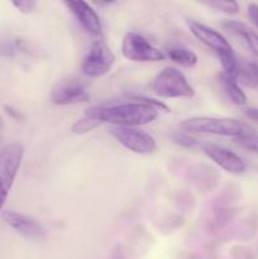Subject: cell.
<instances>
[{
    "label": "cell",
    "instance_id": "1",
    "mask_svg": "<svg viewBox=\"0 0 258 259\" xmlns=\"http://www.w3.org/2000/svg\"><path fill=\"white\" fill-rule=\"evenodd\" d=\"M89 110L101 121V124L109 123L113 126L138 128L158 118V110L141 101L94 106Z\"/></svg>",
    "mask_w": 258,
    "mask_h": 259
},
{
    "label": "cell",
    "instance_id": "2",
    "mask_svg": "<svg viewBox=\"0 0 258 259\" xmlns=\"http://www.w3.org/2000/svg\"><path fill=\"white\" fill-rule=\"evenodd\" d=\"M245 125L247 124L234 118L192 116V118L182 120L180 128L189 134H212V136L235 138L244 131Z\"/></svg>",
    "mask_w": 258,
    "mask_h": 259
},
{
    "label": "cell",
    "instance_id": "3",
    "mask_svg": "<svg viewBox=\"0 0 258 259\" xmlns=\"http://www.w3.org/2000/svg\"><path fill=\"white\" fill-rule=\"evenodd\" d=\"M152 90L163 99H189L195 95V89L190 85L184 73L176 67H164L152 82Z\"/></svg>",
    "mask_w": 258,
    "mask_h": 259
},
{
    "label": "cell",
    "instance_id": "4",
    "mask_svg": "<svg viewBox=\"0 0 258 259\" xmlns=\"http://www.w3.org/2000/svg\"><path fill=\"white\" fill-rule=\"evenodd\" d=\"M23 156L24 148L19 143H9L0 149V211L14 184Z\"/></svg>",
    "mask_w": 258,
    "mask_h": 259
},
{
    "label": "cell",
    "instance_id": "5",
    "mask_svg": "<svg viewBox=\"0 0 258 259\" xmlns=\"http://www.w3.org/2000/svg\"><path fill=\"white\" fill-rule=\"evenodd\" d=\"M121 53L126 60L136 62H158L166 58L162 51L154 47L146 37L136 32H129L124 35Z\"/></svg>",
    "mask_w": 258,
    "mask_h": 259
},
{
    "label": "cell",
    "instance_id": "6",
    "mask_svg": "<svg viewBox=\"0 0 258 259\" xmlns=\"http://www.w3.org/2000/svg\"><path fill=\"white\" fill-rule=\"evenodd\" d=\"M110 134L119 142V144L141 156H148L156 152V139L147 132L131 126H111Z\"/></svg>",
    "mask_w": 258,
    "mask_h": 259
},
{
    "label": "cell",
    "instance_id": "7",
    "mask_svg": "<svg viewBox=\"0 0 258 259\" xmlns=\"http://www.w3.org/2000/svg\"><path fill=\"white\" fill-rule=\"evenodd\" d=\"M115 62V56L103 42L96 40L81 62V71L89 77H101L106 75Z\"/></svg>",
    "mask_w": 258,
    "mask_h": 259
},
{
    "label": "cell",
    "instance_id": "8",
    "mask_svg": "<svg viewBox=\"0 0 258 259\" xmlns=\"http://www.w3.org/2000/svg\"><path fill=\"white\" fill-rule=\"evenodd\" d=\"M187 27H189L190 32L192 33V35L196 39L204 43L206 47L211 48L219 58L223 57V56L233 55L234 53L233 52V47L228 42L227 38L220 32L215 30L214 28L207 27V25L196 22V20H189Z\"/></svg>",
    "mask_w": 258,
    "mask_h": 259
},
{
    "label": "cell",
    "instance_id": "9",
    "mask_svg": "<svg viewBox=\"0 0 258 259\" xmlns=\"http://www.w3.org/2000/svg\"><path fill=\"white\" fill-rule=\"evenodd\" d=\"M90 99V93L82 82L76 80L63 81L58 83L51 93V101L55 105H73L86 103Z\"/></svg>",
    "mask_w": 258,
    "mask_h": 259
},
{
    "label": "cell",
    "instance_id": "10",
    "mask_svg": "<svg viewBox=\"0 0 258 259\" xmlns=\"http://www.w3.org/2000/svg\"><path fill=\"white\" fill-rule=\"evenodd\" d=\"M202 151H204V153L206 154L212 162H215L220 168L229 172V174L242 175L244 174L245 169H247L244 161H243L237 153H234V152L230 151V149L225 148V147L206 143L202 144Z\"/></svg>",
    "mask_w": 258,
    "mask_h": 259
},
{
    "label": "cell",
    "instance_id": "11",
    "mask_svg": "<svg viewBox=\"0 0 258 259\" xmlns=\"http://www.w3.org/2000/svg\"><path fill=\"white\" fill-rule=\"evenodd\" d=\"M3 220L14 229L18 234L30 240H40L45 238L46 233L42 225L28 215L22 214L18 211H7L3 212Z\"/></svg>",
    "mask_w": 258,
    "mask_h": 259
},
{
    "label": "cell",
    "instance_id": "12",
    "mask_svg": "<svg viewBox=\"0 0 258 259\" xmlns=\"http://www.w3.org/2000/svg\"><path fill=\"white\" fill-rule=\"evenodd\" d=\"M66 7L70 9L81 27L94 37L103 34V25L96 10L89 3L85 2H65Z\"/></svg>",
    "mask_w": 258,
    "mask_h": 259
},
{
    "label": "cell",
    "instance_id": "13",
    "mask_svg": "<svg viewBox=\"0 0 258 259\" xmlns=\"http://www.w3.org/2000/svg\"><path fill=\"white\" fill-rule=\"evenodd\" d=\"M223 27L227 30L232 32L233 34L238 35L239 38H242L244 40V43L247 45V47L249 48L250 52L258 58V34L253 30H250L243 23L237 22V20H227V22L223 24Z\"/></svg>",
    "mask_w": 258,
    "mask_h": 259
},
{
    "label": "cell",
    "instance_id": "14",
    "mask_svg": "<svg viewBox=\"0 0 258 259\" xmlns=\"http://www.w3.org/2000/svg\"><path fill=\"white\" fill-rule=\"evenodd\" d=\"M222 82L224 86V90L227 93L228 98L232 100L233 104L235 105H245L247 104V95L244 94V91L242 90L240 85L238 83V81L235 80V77L230 73H222Z\"/></svg>",
    "mask_w": 258,
    "mask_h": 259
},
{
    "label": "cell",
    "instance_id": "15",
    "mask_svg": "<svg viewBox=\"0 0 258 259\" xmlns=\"http://www.w3.org/2000/svg\"><path fill=\"white\" fill-rule=\"evenodd\" d=\"M233 76L239 85H244L249 89L258 88V72L254 63H238Z\"/></svg>",
    "mask_w": 258,
    "mask_h": 259
},
{
    "label": "cell",
    "instance_id": "16",
    "mask_svg": "<svg viewBox=\"0 0 258 259\" xmlns=\"http://www.w3.org/2000/svg\"><path fill=\"white\" fill-rule=\"evenodd\" d=\"M167 57L181 67H194L197 63V55L186 47H171L167 51Z\"/></svg>",
    "mask_w": 258,
    "mask_h": 259
},
{
    "label": "cell",
    "instance_id": "17",
    "mask_svg": "<svg viewBox=\"0 0 258 259\" xmlns=\"http://www.w3.org/2000/svg\"><path fill=\"white\" fill-rule=\"evenodd\" d=\"M234 142L245 151L258 153V133H255L253 129L245 125L244 131L234 138Z\"/></svg>",
    "mask_w": 258,
    "mask_h": 259
},
{
    "label": "cell",
    "instance_id": "18",
    "mask_svg": "<svg viewBox=\"0 0 258 259\" xmlns=\"http://www.w3.org/2000/svg\"><path fill=\"white\" fill-rule=\"evenodd\" d=\"M99 125H101V121L90 110H88L82 118L78 119L72 124L71 132L75 134H86L98 128Z\"/></svg>",
    "mask_w": 258,
    "mask_h": 259
},
{
    "label": "cell",
    "instance_id": "19",
    "mask_svg": "<svg viewBox=\"0 0 258 259\" xmlns=\"http://www.w3.org/2000/svg\"><path fill=\"white\" fill-rule=\"evenodd\" d=\"M206 7L212 8V9L218 10V12L227 13V14H237L239 13V4L237 2H207L204 3Z\"/></svg>",
    "mask_w": 258,
    "mask_h": 259
},
{
    "label": "cell",
    "instance_id": "20",
    "mask_svg": "<svg viewBox=\"0 0 258 259\" xmlns=\"http://www.w3.org/2000/svg\"><path fill=\"white\" fill-rule=\"evenodd\" d=\"M172 139H174V142L176 144L186 147V148H192V147L199 144V142H197L194 137H191V134L186 133V132H176V133L172 136Z\"/></svg>",
    "mask_w": 258,
    "mask_h": 259
},
{
    "label": "cell",
    "instance_id": "21",
    "mask_svg": "<svg viewBox=\"0 0 258 259\" xmlns=\"http://www.w3.org/2000/svg\"><path fill=\"white\" fill-rule=\"evenodd\" d=\"M132 100L133 101H141V103L148 104L152 108H154L158 111H164V113H169V108L162 101L157 100V99L148 98V96H132Z\"/></svg>",
    "mask_w": 258,
    "mask_h": 259
},
{
    "label": "cell",
    "instance_id": "22",
    "mask_svg": "<svg viewBox=\"0 0 258 259\" xmlns=\"http://www.w3.org/2000/svg\"><path fill=\"white\" fill-rule=\"evenodd\" d=\"M12 4L13 7H15L20 13H24V14L32 13L37 7V3L33 0H19V2H13Z\"/></svg>",
    "mask_w": 258,
    "mask_h": 259
},
{
    "label": "cell",
    "instance_id": "23",
    "mask_svg": "<svg viewBox=\"0 0 258 259\" xmlns=\"http://www.w3.org/2000/svg\"><path fill=\"white\" fill-rule=\"evenodd\" d=\"M247 14L250 22L258 28V4H255V3H250V4H248Z\"/></svg>",
    "mask_w": 258,
    "mask_h": 259
},
{
    "label": "cell",
    "instance_id": "24",
    "mask_svg": "<svg viewBox=\"0 0 258 259\" xmlns=\"http://www.w3.org/2000/svg\"><path fill=\"white\" fill-rule=\"evenodd\" d=\"M245 115H247V118H249L250 120L257 121L258 123V108H248L247 110H245Z\"/></svg>",
    "mask_w": 258,
    "mask_h": 259
},
{
    "label": "cell",
    "instance_id": "25",
    "mask_svg": "<svg viewBox=\"0 0 258 259\" xmlns=\"http://www.w3.org/2000/svg\"><path fill=\"white\" fill-rule=\"evenodd\" d=\"M5 110H7V113L9 114L12 118L17 119V120H20V119H22V114H20L19 111L15 110V109H13L12 106H5Z\"/></svg>",
    "mask_w": 258,
    "mask_h": 259
},
{
    "label": "cell",
    "instance_id": "26",
    "mask_svg": "<svg viewBox=\"0 0 258 259\" xmlns=\"http://www.w3.org/2000/svg\"><path fill=\"white\" fill-rule=\"evenodd\" d=\"M254 67H255V71L258 72V63H254Z\"/></svg>",
    "mask_w": 258,
    "mask_h": 259
},
{
    "label": "cell",
    "instance_id": "27",
    "mask_svg": "<svg viewBox=\"0 0 258 259\" xmlns=\"http://www.w3.org/2000/svg\"><path fill=\"white\" fill-rule=\"evenodd\" d=\"M2 126H3V120H2V118H0V129H2Z\"/></svg>",
    "mask_w": 258,
    "mask_h": 259
}]
</instances>
